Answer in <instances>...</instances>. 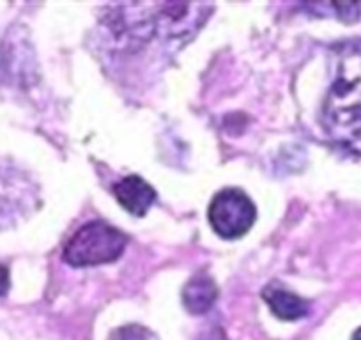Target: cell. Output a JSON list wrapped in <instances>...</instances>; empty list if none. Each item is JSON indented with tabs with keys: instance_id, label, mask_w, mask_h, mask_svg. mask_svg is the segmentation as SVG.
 <instances>
[{
	"instance_id": "obj_9",
	"label": "cell",
	"mask_w": 361,
	"mask_h": 340,
	"mask_svg": "<svg viewBox=\"0 0 361 340\" xmlns=\"http://www.w3.org/2000/svg\"><path fill=\"white\" fill-rule=\"evenodd\" d=\"M9 291V272L6 266L0 265V296H4Z\"/></svg>"
},
{
	"instance_id": "obj_7",
	"label": "cell",
	"mask_w": 361,
	"mask_h": 340,
	"mask_svg": "<svg viewBox=\"0 0 361 340\" xmlns=\"http://www.w3.org/2000/svg\"><path fill=\"white\" fill-rule=\"evenodd\" d=\"M218 296L216 284L213 279L200 273V275L193 277L183 289V303H185L186 310L190 314H206L211 310Z\"/></svg>"
},
{
	"instance_id": "obj_2",
	"label": "cell",
	"mask_w": 361,
	"mask_h": 340,
	"mask_svg": "<svg viewBox=\"0 0 361 340\" xmlns=\"http://www.w3.org/2000/svg\"><path fill=\"white\" fill-rule=\"evenodd\" d=\"M110 9V8H109ZM112 22L119 25L112 29L116 34H124L128 40L147 41L154 34L165 37H183L197 32L206 22L213 6L207 4H121L114 6Z\"/></svg>"
},
{
	"instance_id": "obj_8",
	"label": "cell",
	"mask_w": 361,
	"mask_h": 340,
	"mask_svg": "<svg viewBox=\"0 0 361 340\" xmlns=\"http://www.w3.org/2000/svg\"><path fill=\"white\" fill-rule=\"evenodd\" d=\"M110 340H156L149 329H145L144 326L130 324L126 328H119L112 333Z\"/></svg>"
},
{
	"instance_id": "obj_6",
	"label": "cell",
	"mask_w": 361,
	"mask_h": 340,
	"mask_svg": "<svg viewBox=\"0 0 361 340\" xmlns=\"http://www.w3.org/2000/svg\"><path fill=\"white\" fill-rule=\"evenodd\" d=\"M264 301L269 305L271 312L276 315V317L283 319V321H298V319L305 317L310 312V305L308 301L301 300L300 296H296L294 293L287 291L286 287L276 286V284H271L264 289L262 293Z\"/></svg>"
},
{
	"instance_id": "obj_4",
	"label": "cell",
	"mask_w": 361,
	"mask_h": 340,
	"mask_svg": "<svg viewBox=\"0 0 361 340\" xmlns=\"http://www.w3.org/2000/svg\"><path fill=\"white\" fill-rule=\"evenodd\" d=\"M257 210L243 190L225 188L209 204V224L218 236L235 239L245 236L255 221Z\"/></svg>"
},
{
	"instance_id": "obj_10",
	"label": "cell",
	"mask_w": 361,
	"mask_h": 340,
	"mask_svg": "<svg viewBox=\"0 0 361 340\" xmlns=\"http://www.w3.org/2000/svg\"><path fill=\"white\" fill-rule=\"evenodd\" d=\"M353 340H361V328H357L356 332H354V335H353Z\"/></svg>"
},
{
	"instance_id": "obj_3",
	"label": "cell",
	"mask_w": 361,
	"mask_h": 340,
	"mask_svg": "<svg viewBox=\"0 0 361 340\" xmlns=\"http://www.w3.org/2000/svg\"><path fill=\"white\" fill-rule=\"evenodd\" d=\"M128 238L106 221H89L73 234L64 248V261L71 266L114 262L123 255Z\"/></svg>"
},
{
	"instance_id": "obj_1",
	"label": "cell",
	"mask_w": 361,
	"mask_h": 340,
	"mask_svg": "<svg viewBox=\"0 0 361 340\" xmlns=\"http://www.w3.org/2000/svg\"><path fill=\"white\" fill-rule=\"evenodd\" d=\"M322 124L336 145L361 156V41L336 47Z\"/></svg>"
},
{
	"instance_id": "obj_5",
	"label": "cell",
	"mask_w": 361,
	"mask_h": 340,
	"mask_svg": "<svg viewBox=\"0 0 361 340\" xmlns=\"http://www.w3.org/2000/svg\"><path fill=\"white\" fill-rule=\"evenodd\" d=\"M114 195H116L117 202L133 217H144L156 200V192L152 190V186L138 176H128L116 183Z\"/></svg>"
}]
</instances>
